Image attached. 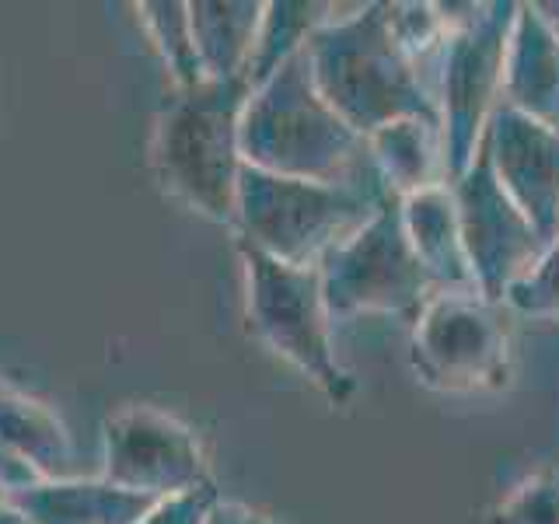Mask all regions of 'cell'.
<instances>
[{"label": "cell", "instance_id": "6", "mask_svg": "<svg viewBox=\"0 0 559 524\" xmlns=\"http://www.w3.org/2000/svg\"><path fill=\"white\" fill-rule=\"evenodd\" d=\"M419 384L441 395H486L511 384L514 349L503 305L479 290H441L419 308L409 336Z\"/></svg>", "mask_w": 559, "mask_h": 524}, {"label": "cell", "instance_id": "11", "mask_svg": "<svg viewBox=\"0 0 559 524\" xmlns=\"http://www.w3.org/2000/svg\"><path fill=\"white\" fill-rule=\"evenodd\" d=\"M497 182L535 224L542 241L559 238V133L521 116L511 105H497L483 136Z\"/></svg>", "mask_w": 559, "mask_h": 524}, {"label": "cell", "instance_id": "10", "mask_svg": "<svg viewBox=\"0 0 559 524\" xmlns=\"http://www.w3.org/2000/svg\"><path fill=\"white\" fill-rule=\"evenodd\" d=\"M451 192L459 203L472 284L489 301L503 305V294L535 266L538 255L546 252V241L497 182L486 144L462 179L451 182Z\"/></svg>", "mask_w": 559, "mask_h": 524}, {"label": "cell", "instance_id": "22", "mask_svg": "<svg viewBox=\"0 0 559 524\" xmlns=\"http://www.w3.org/2000/svg\"><path fill=\"white\" fill-rule=\"evenodd\" d=\"M217 486L214 489H197V493L168 497L157 500L151 511L140 517V524H206L210 507L217 503Z\"/></svg>", "mask_w": 559, "mask_h": 524}, {"label": "cell", "instance_id": "2", "mask_svg": "<svg viewBox=\"0 0 559 524\" xmlns=\"http://www.w3.org/2000/svg\"><path fill=\"white\" fill-rule=\"evenodd\" d=\"M305 57L329 109L364 140L406 116L437 119L424 70L406 57L389 25V4L336 11L308 39Z\"/></svg>", "mask_w": 559, "mask_h": 524}, {"label": "cell", "instance_id": "12", "mask_svg": "<svg viewBox=\"0 0 559 524\" xmlns=\"http://www.w3.org/2000/svg\"><path fill=\"white\" fill-rule=\"evenodd\" d=\"M503 105L559 133V35L538 4H518L503 57Z\"/></svg>", "mask_w": 559, "mask_h": 524}, {"label": "cell", "instance_id": "9", "mask_svg": "<svg viewBox=\"0 0 559 524\" xmlns=\"http://www.w3.org/2000/svg\"><path fill=\"white\" fill-rule=\"evenodd\" d=\"M102 479L154 503L214 489L200 437L157 406H122L105 419Z\"/></svg>", "mask_w": 559, "mask_h": 524}, {"label": "cell", "instance_id": "13", "mask_svg": "<svg viewBox=\"0 0 559 524\" xmlns=\"http://www.w3.org/2000/svg\"><path fill=\"white\" fill-rule=\"evenodd\" d=\"M402 227L419 259V266L430 276L433 290H476L462 241L459 203L451 186H433L424 192L399 200Z\"/></svg>", "mask_w": 559, "mask_h": 524}, {"label": "cell", "instance_id": "23", "mask_svg": "<svg viewBox=\"0 0 559 524\" xmlns=\"http://www.w3.org/2000/svg\"><path fill=\"white\" fill-rule=\"evenodd\" d=\"M35 483H43L35 472L17 458V454H11L4 444H0V503H8V500H14L17 493H25L28 486H35Z\"/></svg>", "mask_w": 559, "mask_h": 524}, {"label": "cell", "instance_id": "18", "mask_svg": "<svg viewBox=\"0 0 559 524\" xmlns=\"http://www.w3.org/2000/svg\"><path fill=\"white\" fill-rule=\"evenodd\" d=\"M336 11H340L336 4H322V0H270L266 11H262L249 78H245L249 87L262 84L290 57L305 52L311 35L319 32L329 17H336Z\"/></svg>", "mask_w": 559, "mask_h": 524}, {"label": "cell", "instance_id": "15", "mask_svg": "<svg viewBox=\"0 0 559 524\" xmlns=\"http://www.w3.org/2000/svg\"><path fill=\"white\" fill-rule=\"evenodd\" d=\"M262 0H189V25L203 81H245L259 43Z\"/></svg>", "mask_w": 559, "mask_h": 524}, {"label": "cell", "instance_id": "1", "mask_svg": "<svg viewBox=\"0 0 559 524\" xmlns=\"http://www.w3.org/2000/svg\"><path fill=\"white\" fill-rule=\"evenodd\" d=\"M241 157L245 168L287 179L389 192L374 171L367 140L319 95L305 52L252 87L241 112Z\"/></svg>", "mask_w": 559, "mask_h": 524}, {"label": "cell", "instance_id": "17", "mask_svg": "<svg viewBox=\"0 0 559 524\" xmlns=\"http://www.w3.org/2000/svg\"><path fill=\"white\" fill-rule=\"evenodd\" d=\"M0 444L17 454L39 479H63L74 468V441L46 402L11 384L0 392Z\"/></svg>", "mask_w": 559, "mask_h": 524}, {"label": "cell", "instance_id": "21", "mask_svg": "<svg viewBox=\"0 0 559 524\" xmlns=\"http://www.w3.org/2000/svg\"><path fill=\"white\" fill-rule=\"evenodd\" d=\"M503 308L528 319H559V238L549 241L535 266L503 294Z\"/></svg>", "mask_w": 559, "mask_h": 524}, {"label": "cell", "instance_id": "8", "mask_svg": "<svg viewBox=\"0 0 559 524\" xmlns=\"http://www.w3.org/2000/svg\"><path fill=\"white\" fill-rule=\"evenodd\" d=\"M322 294L332 322L360 314H419L437 294L402 227L399 200L384 203L357 235L322 259Z\"/></svg>", "mask_w": 559, "mask_h": 524}, {"label": "cell", "instance_id": "19", "mask_svg": "<svg viewBox=\"0 0 559 524\" xmlns=\"http://www.w3.org/2000/svg\"><path fill=\"white\" fill-rule=\"evenodd\" d=\"M136 11L151 35V43L162 52L175 87L200 84L203 70L197 60V43H192L189 0H144V4H136Z\"/></svg>", "mask_w": 559, "mask_h": 524}, {"label": "cell", "instance_id": "27", "mask_svg": "<svg viewBox=\"0 0 559 524\" xmlns=\"http://www.w3.org/2000/svg\"><path fill=\"white\" fill-rule=\"evenodd\" d=\"M4 389H8V384H4V381H0V392H4Z\"/></svg>", "mask_w": 559, "mask_h": 524}, {"label": "cell", "instance_id": "25", "mask_svg": "<svg viewBox=\"0 0 559 524\" xmlns=\"http://www.w3.org/2000/svg\"><path fill=\"white\" fill-rule=\"evenodd\" d=\"M0 524H35V521L14 500H8V503H0Z\"/></svg>", "mask_w": 559, "mask_h": 524}, {"label": "cell", "instance_id": "20", "mask_svg": "<svg viewBox=\"0 0 559 524\" xmlns=\"http://www.w3.org/2000/svg\"><path fill=\"white\" fill-rule=\"evenodd\" d=\"M486 524H559V472L542 468L521 479L486 514Z\"/></svg>", "mask_w": 559, "mask_h": 524}, {"label": "cell", "instance_id": "3", "mask_svg": "<svg viewBox=\"0 0 559 524\" xmlns=\"http://www.w3.org/2000/svg\"><path fill=\"white\" fill-rule=\"evenodd\" d=\"M249 81H200L175 87L157 116L151 165L175 200L197 214L235 224L241 157V112Z\"/></svg>", "mask_w": 559, "mask_h": 524}, {"label": "cell", "instance_id": "5", "mask_svg": "<svg viewBox=\"0 0 559 524\" xmlns=\"http://www.w3.org/2000/svg\"><path fill=\"white\" fill-rule=\"evenodd\" d=\"M238 255L245 266V305H249L255 336L294 371H301L332 406L349 402L357 381L336 360L319 266H290L241 241Z\"/></svg>", "mask_w": 559, "mask_h": 524}, {"label": "cell", "instance_id": "16", "mask_svg": "<svg viewBox=\"0 0 559 524\" xmlns=\"http://www.w3.org/2000/svg\"><path fill=\"white\" fill-rule=\"evenodd\" d=\"M367 151H371L378 179L395 200H406L413 192H424L433 186H448L444 140L437 119H395L367 136Z\"/></svg>", "mask_w": 559, "mask_h": 524}, {"label": "cell", "instance_id": "4", "mask_svg": "<svg viewBox=\"0 0 559 524\" xmlns=\"http://www.w3.org/2000/svg\"><path fill=\"white\" fill-rule=\"evenodd\" d=\"M395 196L378 189L329 186L245 168L238 182L235 231L249 249L290 262L322 266V259L371 221Z\"/></svg>", "mask_w": 559, "mask_h": 524}, {"label": "cell", "instance_id": "14", "mask_svg": "<svg viewBox=\"0 0 559 524\" xmlns=\"http://www.w3.org/2000/svg\"><path fill=\"white\" fill-rule=\"evenodd\" d=\"M14 503L35 524H140L154 500L112 486L109 479H43L17 493Z\"/></svg>", "mask_w": 559, "mask_h": 524}, {"label": "cell", "instance_id": "26", "mask_svg": "<svg viewBox=\"0 0 559 524\" xmlns=\"http://www.w3.org/2000/svg\"><path fill=\"white\" fill-rule=\"evenodd\" d=\"M538 11H542V17L556 28V35H559V4H538Z\"/></svg>", "mask_w": 559, "mask_h": 524}, {"label": "cell", "instance_id": "7", "mask_svg": "<svg viewBox=\"0 0 559 524\" xmlns=\"http://www.w3.org/2000/svg\"><path fill=\"white\" fill-rule=\"evenodd\" d=\"M518 4H483L468 25L444 35L430 63V92L444 140L448 186L472 168L497 105L503 102V57Z\"/></svg>", "mask_w": 559, "mask_h": 524}, {"label": "cell", "instance_id": "24", "mask_svg": "<svg viewBox=\"0 0 559 524\" xmlns=\"http://www.w3.org/2000/svg\"><path fill=\"white\" fill-rule=\"evenodd\" d=\"M206 524H276L270 514L255 511L249 503H238V500H224L217 497V503L210 507V517Z\"/></svg>", "mask_w": 559, "mask_h": 524}]
</instances>
